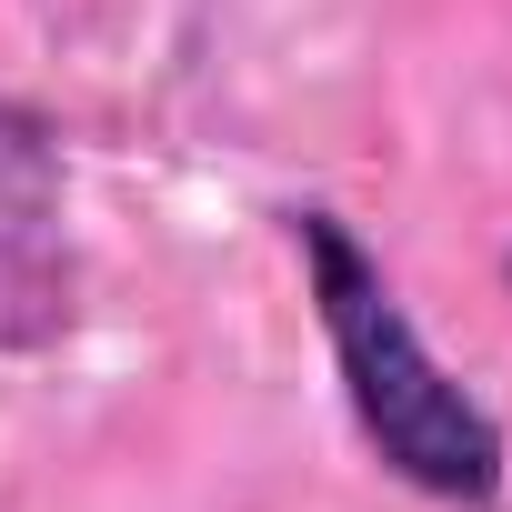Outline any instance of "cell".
<instances>
[{"mask_svg":"<svg viewBox=\"0 0 512 512\" xmlns=\"http://www.w3.org/2000/svg\"><path fill=\"white\" fill-rule=\"evenodd\" d=\"M292 241H302V272H312V312H322V342H332V372H342V402L362 422V442L432 502H462V512H492L502 502V422L452 382V362L412 332L392 272L362 251V231L342 211H292Z\"/></svg>","mask_w":512,"mask_h":512,"instance_id":"1","label":"cell"},{"mask_svg":"<svg viewBox=\"0 0 512 512\" xmlns=\"http://www.w3.org/2000/svg\"><path fill=\"white\" fill-rule=\"evenodd\" d=\"M71 322H81V262H71L61 131L0 91V362L51 352Z\"/></svg>","mask_w":512,"mask_h":512,"instance_id":"2","label":"cell"}]
</instances>
